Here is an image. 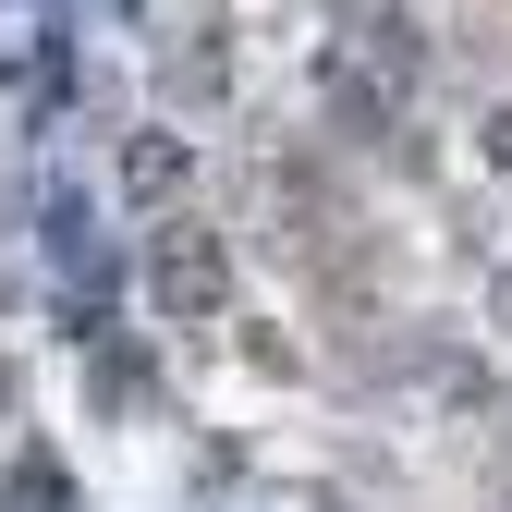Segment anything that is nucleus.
<instances>
[{
  "label": "nucleus",
  "mask_w": 512,
  "mask_h": 512,
  "mask_svg": "<svg viewBox=\"0 0 512 512\" xmlns=\"http://www.w3.org/2000/svg\"><path fill=\"white\" fill-rule=\"evenodd\" d=\"M49 269H61V293H74V317L110 305V256H98V232H86V196H49Z\"/></svg>",
  "instance_id": "nucleus-2"
},
{
  "label": "nucleus",
  "mask_w": 512,
  "mask_h": 512,
  "mask_svg": "<svg viewBox=\"0 0 512 512\" xmlns=\"http://www.w3.org/2000/svg\"><path fill=\"white\" fill-rule=\"evenodd\" d=\"M147 305L159 317H183V330H208V317L232 305V232L220 220H196V208H171V220H147Z\"/></svg>",
  "instance_id": "nucleus-1"
},
{
  "label": "nucleus",
  "mask_w": 512,
  "mask_h": 512,
  "mask_svg": "<svg viewBox=\"0 0 512 512\" xmlns=\"http://www.w3.org/2000/svg\"><path fill=\"white\" fill-rule=\"evenodd\" d=\"M183 183H196V159H183V135H122V196L135 208H183Z\"/></svg>",
  "instance_id": "nucleus-3"
}]
</instances>
